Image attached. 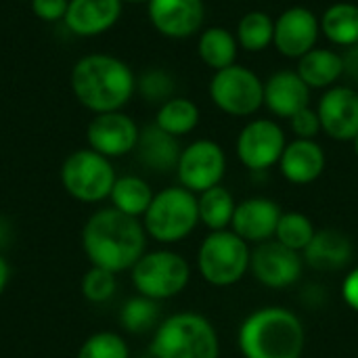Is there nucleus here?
Instances as JSON below:
<instances>
[{
  "instance_id": "obj_1",
  "label": "nucleus",
  "mask_w": 358,
  "mask_h": 358,
  "mask_svg": "<svg viewBox=\"0 0 358 358\" xmlns=\"http://www.w3.org/2000/svg\"><path fill=\"white\" fill-rule=\"evenodd\" d=\"M147 233L138 218L115 208L94 212L82 231V248L92 266L122 273L132 268L145 254Z\"/></svg>"
},
{
  "instance_id": "obj_2",
  "label": "nucleus",
  "mask_w": 358,
  "mask_h": 358,
  "mask_svg": "<svg viewBox=\"0 0 358 358\" xmlns=\"http://www.w3.org/2000/svg\"><path fill=\"white\" fill-rule=\"evenodd\" d=\"M71 90L94 113L120 111L136 90L130 65L113 55H86L71 69Z\"/></svg>"
},
{
  "instance_id": "obj_3",
  "label": "nucleus",
  "mask_w": 358,
  "mask_h": 358,
  "mask_svg": "<svg viewBox=\"0 0 358 358\" xmlns=\"http://www.w3.org/2000/svg\"><path fill=\"white\" fill-rule=\"evenodd\" d=\"M237 342L243 358H302L306 329L289 308L264 306L243 319Z\"/></svg>"
},
{
  "instance_id": "obj_4",
  "label": "nucleus",
  "mask_w": 358,
  "mask_h": 358,
  "mask_svg": "<svg viewBox=\"0 0 358 358\" xmlns=\"http://www.w3.org/2000/svg\"><path fill=\"white\" fill-rule=\"evenodd\" d=\"M149 350L153 358H220V340L203 315L176 313L157 325Z\"/></svg>"
},
{
  "instance_id": "obj_5",
  "label": "nucleus",
  "mask_w": 358,
  "mask_h": 358,
  "mask_svg": "<svg viewBox=\"0 0 358 358\" xmlns=\"http://www.w3.org/2000/svg\"><path fill=\"white\" fill-rule=\"evenodd\" d=\"M197 224V195L185 187H168L155 193L149 210L143 216L145 233L159 243H178L187 239Z\"/></svg>"
},
{
  "instance_id": "obj_6",
  "label": "nucleus",
  "mask_w": 358,
  "mask_h": 358,
  "mask_svg": "<svg viewBox=\"0 0 358 358\" xmlns=\"http://www.w3.org/2000/svg\"><path fill=\"white\" fill-rule=\"evenodd\" d=\"M252 250L231 229L212 231L197 250V271L214 287H231L250 273Z\"/></svg>"
},
{
  "instance_id": "obj_7",
  "label": "nucleus",
  "mask_w": 358,
  "mask_h": 358,
  "mask_svg": "<svg viewBox=\"0 0 358 358\" xmlns=\"http://www.w3.org/2000/svg\"><path fill=\"white\" fill-rule=\"evenodd\" d=\"M191 281L189 262L170 250L145 252L132 266V283L136 292L155 302L170 300L185 292Z\"/></svg>"
},
{
  "instance_id": "obj_8",
  "label": "nucleus",
  "mask_w": 358,
  "mask_h": 358,
  "mask_svg": "<svg viewBox=\"0 0 358 358\" xmlns=\"http://www.w3.org/2000/svg\"><path fill=\"white\" fill-rule=\"evenodd\" d=\"M115 170L109 157L92 151H73L61 166V182L65 191L84 203L103 201L111 195L115 185Z\"/></svg>"
},
{
  "instance_id": "obj_9",
  "label": "nucleus",
  "mask_w": 358,
  "mask_h": 358,
  "mask_svg": "<svg viewBox=\"0 0 358 358\" xmlns=\"http://www.w3.org/2000/svg\"><path fill=\"white\" fill-rule=\"evenodd\" d=\"M210 96L227 115H254L264 105V82L250 67L235 63L214 73L210 82Z\"/></svg>"
},
{
  "instance_id": "obj_10",
  "label": "nucleus",
  "mask_w": 358,
  "mask_h": 358,
  "mask_svg": "<svg viewBox=\"0 0 358 358\" xmlns=\"http://www.w3.org/2000/svg\"><path fill=\"white\" fill-rule=\"evenodd\" d=\"M176 174L180 187L193 191L195 195L218 187L227 174L224 149L210 138H199L187 145L180 153Z\"/></svg>"
},
{
  "instance_id": "obj_11",
  "label": "nucleus",
  "mask_w": 358,
  "mask_h": 358,
  "mask_svg": "<svg viewBox=\"0 0 358 358\" xmlns=\"http://www.w3.org/2000/svg\"><path fill=\"white\" fill-rule=\"evenodd\" d=\"M287 138L283 128L266 117L252 120L237 136V157L250 172H266L279 166Z\"/></svg>"
},
{
  "instance_id": "obj_12",
  "label": "nucleus",
  "mask_w": 358,
  "mask_h": 358,
  "mask_svg": "<svg viewBox=\"0 0 358 358\" xmlns=\"http://www.w3.org/2000/svg\"><path fill=\"white\" fill-rule=\"evenodd\" d=\"M250 273L258 283L271 289H287L296 285L304 273V258L300 252H294L281 245L277 239L258 243L252 250Z\"/></svg>"
},
{
  "instance_id": "obj_13",
  "label": "nucleus",
  "mask_w": 358,
  "mask_h": 358,
  "mask_svg": "<svg viewBox=\"0 0 358 358\" xmlns=\"http://www.w3.org/2000/svg\"><path fill=\"white\" fill-rule=\"evenodd\" d=\"M138 136H141V130L136 122L122 111L96 113L86 130L90 149L109 159L122 157L134 151Z\"/></svg>"
},
{
  "instance_id": "obj_14",
  "label": "nucleus",
  "mask_w": 358,
  "mask_h": 358,
  "mask_svg": "<svg viewBox=\"0 0 358 358\" xmlns=\"http://www.w3.org/2000/svg\"><path fill=\"white\" fill-rule=\"evenodd\" d=\"M321 21L306 6H289L275 19V48L287 59H300L315 48Z\"/></svg>"
},
{
  "instance_id": "obj_15",
  "label": "nucleus",
  "mask_w": 358,
  "mask_h": 358,
  "mask_svg": "<svg viewBox=\"0 0 358 358\" xmlns=\"http://www.w3.org/2000/svg\"><path fill=\"white\" fill-rule=\"evenodd\" d=\"M147 10L151 25L174 40L195 36L206 21L203 0H147Z\"/></svg>"
},
{
  "instance_id": "obj_16",
  "label": "nucleus",
  "mask_w": 358,
  "mask_h": 358,
  "mask_svg": "<svg viewBox=\"0 0 358 358\" xmlns=\"http://www.w3.org/2000/svg\"><path fill=\"white\" fill-rule=\"evenodd\" d=\"M323 132L334 141H355L358 134V90L331 86L317 107Z\"/></svg>"
},
{
  "instance_id": "obj_17",
  "label": "nucleus",
  "mask_w": 358,
  "mask_h": 358,
  "mask_svg": "<svg viewBox=\"0 0 358 358\" xmlns=\"http://www.w3.org/2000/svg\"><path fill=\"white\" fill-rule=\"evenodd\" d=\"M281 206L268 197H248L235 208V216L231 222V231L237 233L248 243H264L275 239Z\"/></svg>"
},
{
  "instance_id": "obj_18",
  "label": "nucleus",
  "mask_w": 358,
  "mask_h": 358,
  "mask_svg": "<svg viewBox=\"0 0 358 358\" xmlns=\"http://www.w3.org/2000/svg\"><path fill=\"white\" fill-rule=\"evenodd\" d=\"M122 4V0H69L63 21L73 36H101L117 23Z\"/></svg>"
},
{
  "instance_id": "obj_19",
  "label": "nucleus",
  "mask_w": 358,
  "mask_h": 358,
  "mask_svg": "<svg viewBox=\"0 0 358 358\" xmlns=\"http://www.w3.org/2000/svg\"><path fill=\"white\" fill-rule=\"evenodd\" d=\"M264 105L277 117L292 120L298 111L310 107V88L298 71H275L264 82Z\"/></svg>"
},
{
  "instance_id": "obj_20",
  "label": "nucleus",
  "mask_w": 358,
  "mask_h": 358,
  "mask_svg": "<svg viewBox=\"0 0 358 358\" xmlns=\"http://www.w3.org/2000/svg\"><path fill=\"white\" fill-rule=\"evenodd\" d=\"M327 157L323 147L317 141L296 138L285 145V151L279 159V170L283 178L292 185H310L321 178L325 172Z\"/></svg>"
},
{
  "instance_id": "obj_21",
  "label": "nucleus",
  "mask_w": 358,
  "mask_h": 358,
  "mask_svg": "<svg viewBox=\"0 0 358 358\" xmlns=\"http://www.w3.org/2000/svg\"><path fill=\"white\" fill-rule=\"evenodd\" d=\"M355 245L350 237L336 229L317 231L308 248L302 252L304 264L319 273H338L346 268L352 260Z\"/></svg>"
},
{
  "instance_id": "obj_22",
  "label": "nucleus",
  "mask_w": 358,
  "mask_h": 358,
  "mask_svg": "<svg viewBox=\"0 0 358 358\" xmlns=\"http://www.w3.org/2000/svg\"><path fill=\"white\" fill-rule=\"evenodd\" d=\"M134 151L138 153L141 164L153 172L176 170L180 153H182L178 138L164 132L157 124H151V126L141 130V136H138Z\"/></svg>"
},
{
  "instance_id": "obj_23",
  "label": "nucleus",
  "mask_w": 358,
  "mask_h": 358,
  "mask_svg": "<svg viewBox=\"0 0 358 358\" xmlns=\"http://www.w3.org/2000/svg\"><path fill=\"white\" fill-rule=\"evenodd\" d=\"M298 76L308 88H331L344 76V57L331 48H313L298 59Z\"/></svg>"
},
{
  "instance_id": "obj_24",
  "label": "nucleus",
  "mask_w": 358,
  "mask_h": 358,
  "mask_svg": "<svg viewBox=\"0 0 358 358\" xmlns=\"http://www.w3.org/2000/svg\"><path fill=\"white\" fill-rule=\"evenodd\" d=\"M197 52H199V59L208 67H212L214 71H220L224 67L235 65L237 52H239V42L231 29L212 25V27L201 29L199 42H197Z\"/></svg>"
},
{
  "instance_id": "obj_25",
  "label": "nucleus",
  "mask_w": 358,
  "mask_h": 358,
  "mask_svg": "<svg viewBox=\"0 0 358 358\" xmlns=\"http://www.w3.org/2000/svg\"><path fill=\"white\" fill-rule=\"evenodd\" d=\"M321 31L336 46L350 48L358 44V4L355 2L331 4L321 17Z\"/></svg>"
},
{
  "instance_id": "obj_26",
  "label": "nucleus",
  "mask_w": 358,
  "mask_h": 358,
  "mask_svg": "<svg viewBox=\"0 0 358 358\" xmlns=\"http://www.w3.org/2000/svg\"><path fill=\"white\" fill-rule=\"evenodd\" d=\"M153 195L155 193L145 178L128 174V176L115 178L109 199L113 201V208L120 210L122 214L138 218V216H145V212L149 210Z\"/></svg>"
},
{
  "instance_id": "obj_27",
  "label": "nucleus",
  "mask_w": 358,
  "mask_h": 358,
  "mask_svg": "<svg viewBox=\"0 0 358 358\" xmlns=\"http://www.w3.org/2000/svg\"><path fill=\"white\" fill-rule=\"evenodd\" d=\"M197 206H199V222L206 224L210 231L231 229L237 201L227 187L218 185V187H212V189L199 193Z\"/></svg>"
},
{
  "instance_id": "obj_28",
  "label": "nucleus",
  "mask_w": 358,
  "mask_h": 358,
  "mask_svg": "<svg viewBox=\"0 0 358 358\" xmlns=\"http://www.w3.org/2000/svg\"><path fill=\"white\" fill-rule=\"evenodd\" d=\"M155 124L172 134V136H185L193 132L199 124V107L185 96H172L170 101L159 105V111L155 115Z\"/></svg>"
},
{
  "instance_id": "obj_29",
  "label": "nucleus",
  "mask_w": 358,
  "mask_h": 358,
  "mask_svg": "<svg viewBox=\"0 0 358 358\" xmlns=\"http://www.w3.org/2000/svg\"><path fill=\"white\" fill-rule=\"evenodd\" d=\"M237 42L248 52L266 50L275 38V19L264 10H250L237 23Z\"/></svg>"
},
{
  "instance_id": "obj_30",
  "label": "nucleus",
  "mask_w": 358,
  "mask_h": 358,
  "mask_svg": "<svg viewBox=\"0 0 358 358\" xmlns=\"http://www.w3.org/2000/svg\"><path fill=\"white\" fill-rule=\"evenodd\" d=\"M317 229L313 224V220L302 214V212H283L281 214V220H279V227H277V233H275V239L294 250V252H304L308 248V243L313 241Z\"/></svg>"
},
{
  "instance_id": "obj_31",
  "label": "nucleus",
  "mask_w": 358,
  "mask_h": 358,
  "mask_svg": "<svg viewBox=\"0 0 358 358\" xmlns=\"http://www.w3.org/2000/svg\"><path fill=\"white\" fill-rule=\"evenodd\" d=\"M120 321L130 334H147L159 325V304L151 298L136 296L128 300L122 308Z\"/></svg>"
},
{
  "instance_id": "obj_32",
  "label": "nucleus",
  "mask_w": 358,
  "mask_h": 358,
  "mask_svg": "<svg viewBox=\"0 0 358 358\" xmlns=\"http://www.w3.org/2000/svg\"><path fill=\"white\" fill-rule=\"evenodd\" d=\"M76 358H130V350L122 336L113 331H99L80 346Z\"/></svg>"
},
{
  "instance_id": "obj_33",
  "label": "nucleus",
  "mask_w": 358,
  "mask_h": 358,
  "mask_svg": "<svg viewBox=\"0 0 358 358\" xmlns=\"http://www.w3.org/2000/svg\"><path fill=\"white\" fill-rule=\"evenodd\" d=\"M136 88L149 103L162 105L174 96L176 82L166 69H149L136 80Z\"/></svg>"
},
{
  "instance_id": "obj_34",
  "label": "nucleus",
  "mask_w": 358,
  "mask_h": 358,
  "mask_svg": "<svg viewBox=\"0 0 358 358\" xmlns=\"http://www.w3.org/2000/svg\"><path fill=\"white\" fill-rule=\"evenodd\" d=\"M115 287H117L115 273L99 268V266H92L82 279V294L88 302H94V304L107 302L115 294Z\"/></svg>"
},
{
  "instance_id": "obj_35",
  "label": "nucleus",
  "mask_w": 358,
  "mask_h": 358,
  "mask_svg": "<svg viewBox=\"0 0 358 358\" xmlns=\"http://www.w3.org/2000/svg\"><path fill=\"white\" fill-rule=\"evenodd\" d=\"M289 124H292V130H294L296 138H308V141H315V138H317V134L323 130V128H321V120H319L317 109H310V107H306V109L298 111V113L289 120Z\"/></svg>"
},
{
  "instance_id": "obj_36",
  "label": "nucleus",
  "mask_w": 358,
  "mask_h": 358,
  "mask_svg": "<svg viewBox=\"0 0 358 358\" xmlns=\"http://www.w3.org/2000/svg\"><path fill=\"white\" fill-rule=\"evenodd\" d=\"M69 0H31V10L40 21L55 23L63 21Z\"/></svg>"
},
{
  "instance_id": "obj_37",
  "label": "nucleus",
  "mask_w": 358,
  "mask_h": 358,
  "mask_svg": "<svg viewBox=\"0 0 358 358\" xmlns=\"http://www.w3.org/2000/svg\"><path fill=\"white\" fill-rule=\"evenodd\" d=\"M342 298L346 302L348 308H352L355 313H358V266L352 268L342 283Z\"/></svg>"
},
{
  "instance_id": "obj_38",
  "label": "nucleus",
  "mask_w": 358,
  "mask_h": 358,
  "mask_svg": "<svg viewBox=\"0 0 358 358\" xmlns=\"http://www.w3.org/2000/svg\"><path fill=\"white\" fill-rule=\"evenodd\" d=\"M342 57H344V73L358 80V44L350 46Z\"/></svg>"
},
{
  "instance_id": "obj_39",
  "label": "nucleus",
  "mask_w": 358,
  "mask_h": 358,
  "mask_svg": "<svg viewBox=\"0 0 358 358\" xmlns=\"http://www.w3.org/2000/svg\"><path fill=\"white\" fill-rule=\"evenodd\" d=\"M8 275H10V268H8L6 260L0 256V296H2V292H4V287L8 283Z\"/></svg>"
},
{
  "instance_id": "obj_40",
  "label": "nucleus",
  "mask_w": 358,
  "mask_h": 358,
  "mask_svg": "<svg viewBox=\"0 0 358 358\" xmlns=\"http://www.w3.org/2000/svg\"><path fill=\"white\" fill-rule=\"evenodd\" d=\"M352 145H355V155L358 157V134H357V138L352 141Z\"/></svg>"
},
{
  "instance_id": "obj_41",
  "label": "nucleus",
  "mask_w": 358,
  "mask_h": 358,
  "mask_svg": "<svg viewBox=\"0 0 358 358\" xmlns=\"http://www.w3.org/2000/svg\"><path fill=\"white\" fill-rule=\"evenodd\" d=\"M122 2H147V0H122Z\"/></svg>"
},
{
  "instance_id": "obj_42",
  "label": "nucleus",
  "mask_w": 358,
  "mask_h": 358,
  "mask_svg": "<svg viewBox=\"0 0 358 358\" xmlns=\"http://www.w3.org/2000/svg\"><path fill=\"white\" fill-rule=\"evenodd\" d=\"M19 2H31V0H19Z\"/></svg>"
}]
</instances>
